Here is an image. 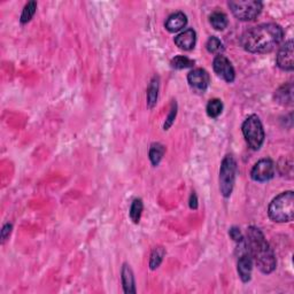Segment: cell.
I'll use <instances>...</instances> for the list:
<instances>
[{
    "instance_id": "cell-1",
    "label": "cell",
    "mask_w": 294,
    "mask_h": 294,
    "mask_svg": "<svg viewBox=\"0 0 294 294\" xmlns=\"http://www.w3.org/2000/svg\"><path fill=\"white\" fill-rule=\"evenodd\" d=\"M284 38V30L276 23H263L246 30L240 44L249 53H269L281 44Z\"/></svg>"
},
{
    "instance_id": "cell-2",
    "label": "cell",
    "mask_w": 294,
    "mask_h": 294,
    "mask_svg": "<svg viewBox=\"0 0 294 294\" xmlns=\"http://www.w3.org/2000/svg\"><path fill=\"white\" fill-rule=\"evenodd\" d=\"M245 240L255 266L262 273H271L276 269L277 261L273 249L267 242L262 231L255 226H249Z\"/></svg>"
},
{
    "instance_id": "cell-3",
    "label": "cell",
    "mask_w": 294,
    "mask_h": 294,
    "mask_svg": "<svg viewBox=\"0 0 294 294\" xmlns=\"http://www.w3.org/2000/svg\"><path fill=\"white\" fill-rule=\"evenodd\" d=\"M269 219L276 223L292 222L294 219V193L286 191L273 198L268 207Z\"/></svg>"
},
{
    "instance_id": "cell-4",
    "label": "cell",
    "mask_w": 294,
    "mask_h": 294,
    "mask_svg": "<svg viewBox=\"0 0 294 294\" xmlns=\"http://www.w3.org/2000/svg\"><path fill=\"white\" fill-rule=\"evenodd\" d=\"M242 131L244 134V138L248 146L254 149V151H259L262 147L264 143V129L261 120L258 115H250L245 120L242 127Z\"/></svg>"
},
{
    "instance_id": "cell-5",
    "label": "cell",
    "mask_w": 294,
    "mask_h": 294,
    "mask_svg": "<svg viewBox=\"0 0 294 294\" xmlns=\"http://www.w3.org/2000/svg\"><path fill=\"white\" fill-rule=\"evenodd\" d=\"M236 172H237V162L231 154H228L222 160L220 168V191L224 198H229L232 193Z\"/></svg>"
},
{
    "instance_id": "cell-6",
    "label": "cell",
    "mask_w": 294,
    "mask_h": 294,
    "mask_svg": "<svg viewBox=\"0 0 294 294\" xmlns=\"http://www.w3.org/2000/svg\"><path fill=\"white\" fill-rule=\"evenodd\" d=\"M228 6L238 20L253 21L261 14L263 4L259 0H236L229 2Z\"/></svg>"
},
{
    "instance_id": "cell-7",
    "label": "cell",
    "mask_w": 294,
    "mask_h": 294,
    "mask_svg": "<svg viewBox=\"0 0 294 294\" xmlns=\"http://www.w3.org/2000/svg\"><path fill=\"white\" fill-rule=\"evenodd\" d=\"M276 167L271 159H262L255 163L250 171V178L255 182H268L275 177Z\"/></svg>"
},
{
    "instance_id": "cell-8",
    "label": "cell",
    "mask_w": 294,
    "mask_h": 294,
    "mask_svg": "<svg viewBox=\"0 0 294 294\" xmlns=\"http://www.w3.org/2000/svg\"><path fill=\"white\" fill-rule=\"evenodd\" d=\"M187 83L195 93H205L210 83V76L207 70L197 68L187 75Z\"/></svg>"
},
{
    "instance_id": "cell-9",
    "label": "cell",
    "mask_w": 294,
    "mask_h": 294,
    "mask_svg": "<svg viewBox=\"0 0 294 294\" xmlns=\"http://www.w3.org/2000/svg\"><path fill=\"white\" fill-rule=\"evenodd\" d=\"M213 69L220 79L228 82V83H232L236 79V71L233 66L228 57L224 55L219 54L215 56L213 61Z\"/></svg>"
},
{
    "instance_id": "cell-10",
    "label": "cell",
    "mask_w": 294,
    "mask_h": 294,
    "mask_svg": "<svg viewBox=\"0 0 294 294\" xmlns=\"http://www.w3.org/2000/svg\"><path fill=\"white\" fill-rule=\"evenodd\" d=\"M277 66L278 68L285 71H292L294 68L293 62V41L290 40L284 44L277 53Z\"/></svg>"
},
{
    "instance_id": "cell-11",
    "label": "cell",
    "mask_w": 294,
    "mask_h": 294,
    "mask_svg": "<svg viewBox=\"0 0 294 294\" xmlns=\"http://www.w3.org/2000/svg\"><path fill=\"white\" fill-rule=\"evenodd\" d=\"M197 43V33L193 29H186V30L182 31L180 35L175 37V44L180 47L181 50L184 51H191L194 49Z\"/></svg>"
},
{
    "instance_id": "cell-12",
    "label": "cell",
    "mask_w": 294,
    "mask_h": 294,
    "mask_svg": "<svg viewBox=\"0 0 294 294\" xmlns=\"http://www.w3.org/2000/svg\"><path fill=\"white\" fill-rule=\"evenodd\" d=\"M121 279H122V286L124 293L134 294L137 292L136 290V281H134V275L131 267L128 263H123L121 269Z\"/></svg>"
},
{
    "instance_id": "cell-13",
    "label": "cell",
    "mask_w": 294,
    "mask_h": 294,
    "mask_svg": "<svg viewBox=\"0 0 294 294\" xmlns=\"http://www.w3.org/2000/svg\"><path fill=\"white\" fill-rule=\"evenodd\" d=\"M187 25V17L183 12H176L172 13L169 17L167 18L165 23L166 29L169 32H178L182 29H184Z\"/></svg>"
},
{
    "instance_id": "cell-14",
    "label": "cell",
    "mask_w": 294,
    "mask_h": 294,
    "mask_svg": "<svg viewBox=\"0 0 294 294\" xmlns=\"http://www.w3.org/2000/svg\"><path fill=\"white\" fill-rule=\"evenodd\" d=\"M275 100L278 104L288 106L293 104V85L291 83L284 84L275 93Z\"/></svg>"
},
{
    "instance_id": "cell-15",
    "label": "cell",
    "mask_w": 294,
    "mask_h": 294,
    "mask_svg": "<svg viewBox=\"0 0 294 294\" xmlns=\"http://www.w3.org/2000/svg\"><path fill=\"white\" fill-rule=\"evenodd\" d=\"M159 86H160V79L159 76H153V79L149 82L147 88V106L148 108H154V106L158 103L159 97Z\"/></svg>"
},
{
    "instance_id": "cell-16",
    "label": "cell",
    "mask_w": 294,
    "mask_h": 294,
    "mask_svg": "<svg viewBox=\"0 0 294 294\" xmlns=\"http://www.w3.org/2000/svg\"><path fill=\"white\" fill-rule=\"evenodd\" d=\"M166 153V147L162 145L160 143H153L151 147H149V152H148V158L149 161H151L152 165L154 167L159 166V163L161 162L163 155Z\"/></svg>"
},
{
    "instance_id": "cell-17",
    "label": "cell",
    "mask_w": 294,
    "mask_h": 294,
    "mask_svg": "<svg viewBox=\"0 0 294 294\" xmlns=\"http://www.w3.org/2000/svg\"><path fill=\"white\" fill-rule=\"evenodd\" d=\"M209 21H210V25L213 26L215 30H224V29L229 25V20H228V16H226V14L220 11L211 13V15L209 16Z\"/></svg>"
},
{
    "instance_id": "cell-18",
    "label": "cell",
    "mask_w": 294,
    "mask_h": 294,
    "mask_svg": "<svg viewBox=\"0 0 294 294\" xmlns=\"http://www.w3.org/2000/svg\"><path fill=\"white\" fill-rule=\"evenodd\" d=\"M165 255H166V249L163 248L162 246H158V247L153 248L151 258H149V268H151V270H155L160 267Z\"/></svg>"
},
{
    "instance_id": "cell-19",
    "label": "cell",
    "mask_w": 294,
    "mask_h": 294,
    "mask_svg": "<svg viewBox=\"0 0 294 294\" xmlns=\"http://www.w3.org/2000/svg\"><path fill=\"white\" fill-rule=\"evenodd\" d=\"M144 210V204L142 199H134L131 204V207H130V211H129V216L131 221L134 224H138L139 221H141L142 214Z\"/></svg>"
},
{
    "instance_id": "cell-20",
    "label": "cell",
    "mask_w": 294,
    "mask_h": 294,
    "mask_svg": "<svg viewBox=\"0 0 294 294\" xmlns=\"http://www.w3.org/2000/svg\"><path fill=\"white\" fill-rule=\"evenodd\" d=\"M207 115L210 119H218L220 115L222 114V110H223V103L220 99H211L209 100V103L207 104Z\"/></svg>"
},
{
    "instance_id": "cell-21",
    "label": "cell",
    "mask_w": 294,
    "mask_h": 294,
    "mask_svg": "<svg viewBox=\"0 0 294 294\" xmlns=\"http://www.w3.org/2000/svg\"><path fill=\"white\" fill-rule=\"evenodd\" d=\"M170 66L173 69H186V68H191V67L194 66V61L191 60L190 57L184 56V55H178L175 56L173 59L170 61Z\"/></svg>"
},
{
    "instance_id": "cell-22",
    "label": "cell",
    "mask_w": 294,
    "mask_h": 294,
    "mask_svg": "<svg viewBox=\"0 0 294 294\" xmlns=\"http://www.w3.org/2000/svg\"><path fill=\"white\" fill-rule=\"evenodd\" d=\"M36 11H37V3L36 2H29L25 6V8H23L22 14H21L20 22L22 23V25H26V23L30 22L33 15L36 14Z\"/></svg>"
},
{
    "instance_id": "cell-23",
    "label": "cell",
    "mask_w": 294,
    "mask_h": 294,
    "mask_svg": "<svg viewBox=\"0 0 294 294\" xmlns=\"http://www.w3.org/2000/svg\"><path fill=\"white\" fill-rule=\"evenodd\" d=\"M206 49L209 53H211V54H218L219 55L224 51V46H223V43H222L218 37L211 36V37H209V40L207 41Z\"/></svg>"
},
{
    "instance_id": "cell-24",
    "label": "cell",
    "mask_w": 294,
    "mask_h": 294,
    "mask_svg": "<svg viewBox=\"0 0 294 294\" xmlns=\"http://www.w3.org/2000/svg\"><path fill=\"white\" fill-rule=\"evenodd\" d=\"M176 115H177V103L175 100H173L172 104H171L169 115H168V117L166 119V122H165V124H163V129L168 130L171 127L173 121H175V119H176Z\"/></svg>"
},
{
    "instance_id": "cell-25",
    "label": "cell",
    "mask_w": 294,
    "mask_h": 294,
    "mask_svg": "<svg viewBox=\"0 0 294 294\" xmlns=\"http://www.w3.org/2000/svg\"><path fill=\"white\" fill-rule=\"evenodd\" d=\"M229 236L231 237V239H233L237 244L243 242L245 238V236L242 233V231H240V229L237 228V226H232V228L229 230Z\"/></svg>"
},
{
    "instance_id": "cell-26",
    "label": "cell",
    "mask_w": 294,
    "mask_h": 294,
    "mask_svg": "<svg viewBox=\"0 0 294 294\" xmlns=\"http://www.w3.org/2000/svg\"><path fill=\"white\" fill-rule=\"evenodd\" d=\"M13 230V224L11 223H6L4 226L2 231H0V238H2V244H5V242L9 238V236L12 233Z\"/></svg>"
},
{
    "instance_id": "cell-27",
    "label": "cell",
    "mask_w": 294,
    "mask_h": 294,
    "mask_svg": "<svg viewBox=\"0 0 294 294\" xmlns=\"http://www.w3.org/2000/svg\"><path fill=\"white\" fill-rule=\"evenodd\" d=\"M189 205L191 209H197L198 208V197L195 194V192H192L190 195V200H189Z\"/></svg>"
}]
</instances>
